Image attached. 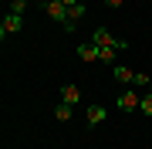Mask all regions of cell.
Wrapping results in <instances>:
<instances>
[{
  "label": "cell",
  "instance_id": "6da1fadb",
  "mask_svg": "<svg viewBox=\"0 0 152 149\" xmlns=\"http://www.w3.org/2000/svg\"><path fill=\"white\" fill-rule=\"evenodd\" d=\"M91 44H98V48H118V51H122V48H129L125 41L115 37L108 27H95V31H91Z\"/></svg>",
  "mask_w": 152,
  "mask_h": 149
},
{
  "label": "cell",
  "instance_id": "7a4b0ae2",
  "mask_svg": "<svg viewBox=\"0 0 152 149\" xmlns=\"http://www.w3.org/2000/svg\"><path fill=\"white\" fill-rule=\"evenodd\" d=\"M139 105H142V92L139 88H125L118 98H115V109L118 112H135Z\"/></svg>",
  "mask_w": 152,
  "mask_h": 149
},
{
  "label": "cell",
  "instance_id": "3957f363",
  "mask_svg": "<svg viewBox=\"0 0 152 149\" xmlns=\"http://www.w3.org/2000/svg\"><path fill=\"white\" fill-rule=\"evenodd\" d=\"M37 7H41V10L48 14V17H54V21H61V27L68 31V7L61 4V0H48V4H44V0H37Z\"/></svg>",
  "mask_w": 152,
  "mask_h": 149
},
{
  "label": "cell",
  "instance_id": "277c9868",
  "mask_svg": "<svg viewBox=\"0 0 152 149\" xmlns=\"http://www.w3.org/2000/svg\"><path fill=\"white\" fill-rule=\"evenodd\" d=\"M20 27H24V17H20V14H7L4 21H0V37L7 41V37H10V34H17Z\"/></svg>",
  "mask_w": 152,
  "mask_h": 149
},
{
  "label": "cell",
  "instance_id": "5b68a950",
  "mask_svg": "<svg viewBox=\"0 0 152 149\" xmlns=\"http://www.w3.org/2000/svg\"><path fill=\"white\" fill-rule=\"evenodd\" d=\"M61 102H64V105H78V102H81V88H78L75 81H68L64 88H61Z\"/></svg>",
  "mask_w": 152,
  "mask_h": 149
},
{
  "label": "cell",
  "instance_id": "8992f818",
  "mask_svg": "<svg viewBox=\"0 0 152 149\" xmlns=\"http://www.w3.org/2000/svg\"><path fill=\"white\" fill-rule=\"evenodd\" d=\"M85 14H88V7H85V4H75V7H68V31H75V27H78V21H81Z\"/></svg>",
  "mask_w": 152,
  "mask_h": 149
},
{
  "label": "cell",
  "instance_id": "52a82bcc",
  "mask_svg": "<svg viewBox=\"0 0 152 149\" xmlns=\"http://www.w3.org/2000/svg\"><path fill=\"white\" fill-rule=\"evenodd\" d=\"M112 75H115V81H122V85H132V81H135V71L125 68V65H112Z\"/></svg>",
  "mask_w": 152,
  "mask_h": 149
},
{
  "label": "cell",
  "instance_id": "ba28073f",
  "mask_svg": "<svg viewBox=\"0 0 152 149\" xmlns=\"http://www.w3.org/2000/svg\"><path fill=\"white\" fill-rule=\"evenodd\" d=\"M78 58L91 65V61H98V58H102V48H98V44H81V48H78Z\"/></svg>",
  "mask_w": 152,
  "mask_h": 149
},
{
  "label": "cell",
  "instance_id": "9c48e42d",
  "mask_svg": "<svg viewBox=\"0 0 152 149\" xmlns=\"http://www.w3.org/2000/svg\"><path fill=\"white\" fill-rule=\"evenodd\" d=\"M105 115H108V109H105V105H88V126L105 122Z\"/></svg>",
  "mask_w": 152,
  "mask_h": 149
},
{
  "label": "cell",
  "instance_id": "30bf717a",
  "mask_svg": "<svg viewBox=\"0 0 152 149\" xmlns=\"http://www.w3.org/2000/svg\"><path fill=\"white\" fill-rule=\"evenodd\" d=\"M71 109H75V105H64V102H61L58 109H54V119H58V122H68V119H71Z\"/></svg>",
  "mask_w": 152,
  "mask_h": 149
},
{
  "label": "cell",
  "instance_id": "8fae6325",
  "mask_svg": "<svg viewBox=\"0 0 152 149\" xmlns=\"http://www.w3.org/2000/svg\"><path fill=\"white\" fill-rule=\"evenodd\" d=\"M115 51H118V48H102V58H98V61H105V65H115Z\"/></svg>",
  "mask_w": 152,
  "mask_h": 149
},
{
  "label": "cell",
  "instance_id": "7c38bea8",
  "mask_svg": "<svg viewBox=\"0 0 152 149\" xmlns=\"http://www.w3.org/2000/svg\"><path fill=\"white\" fill-rule=\"evenodd\" d=\"M24 10H27V0H10V14H20L24 17Z\"/></svg>",
  "mask_w": 152,
  "mask_h": 149
},
{
  "label": "cell",
  "instance_id": "4fadbf2b",
  "mask_svg": "<svg viewBox=\"0 0 152 149\" xmlns=\"http://www.w3.org/2000/svg\"><path fill=\"white\" fill-rule=\"evenodd\" d=\"M142 112H145V115H152V88L142 95Z\"/></svg>",
  "mask_w": 152,
  "mask_h": 149
},
{
  "label": "cell",
  "instance_id": "5bb4252c",
  "mask_svg": "<svg viewBox=\"0 0 152 149\" xmlns=\"http://www.w3.org/2000/svg\"><path fill=\"white\" fill-rule=\"evenodd\" d=\"M105 4H108V7H115V10H118V7L125 4V0H105Z\"/></svg>",
  "mask_w": 152,
  "mask_h": 149
},
{
  "label": "cell",
  "instance_id": "9a60e30c",
  "mask_svg": "<svg viewBox=\"0 0 152 149\" xmlns=\"http://www.w3.org/2000/svg\"><path fill=\"white\" fill-rule=\"evenodd\" d=\"M61 4H64V7H75V4H81V0H61Z\"/></svg>",
  "mask_w": 152,
  "mask_h": 149
},
{
  "label": "cell",
  "instance_id": "2e32d148",
  "mask_svg": "<svg viewBox=\"0 0 152 149\" xmlns=\"http://www.w3.org/2000/svg\"><path fill=\"white\" fill-rule=\"evenodd\" d=\"M44 4H48V0H44Z\"/></svg>",
  "mask_w": 152,
  "mask_h": 149
}]
</instances>
